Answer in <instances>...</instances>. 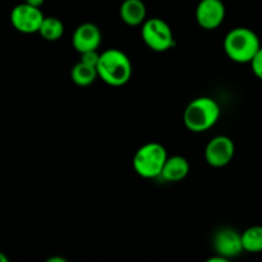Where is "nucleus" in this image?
<instances>
[{
  "instance_id": "2eb2a0df",
  "label": "nucleus",
  "mask_w": 262,
  "mask_h": 262,
  "mask_svg": "<svg viewBox=\"0 0 262 262\" xmlns=\"http://www.w3.org/2000/svg\"><path fill=\"white\" fill-rule=\"evenodd\" d=\"M243 250L250 253L262 252V227L253 225L242 233Z\"/></svg>"
},
{
  "instance_id": "ddd939ff",
  "label": "nucleus",
  "mask_w": 262,
  "mask_h": 262,
  "mask_svg": "<svg viewBox=\"0 0 262 262\" xmlns=\"http://www.w3.org/2000/svg\"><path fill=\"white\" fill-rule=\"evenodd\" d=\"M97 77H99L97 68L89 66V64L82 63V61H78L71 71L72 81H73L77 86L81 87H86L92 84Z\"/></svg>"
},
{
  "instance_id": "dca6fc26",
  "label": "nucleus",
  "mask_w": 262,
  "mask_h": 262,
  "mask_svg": "<svg viewBox=\"0 0 262 262\" xmlns=\"http://www.w3.org/2000/svg\"><path fill=\"white\" fill-rule=\"evenodd\" d=\"M100 60V54L97 50H91V51H86V53L81 54V60L82 63L89 64V66L95 67L97 68V64H99Z\"/></svg>"
},
{
  "instance_id": "6e6552de",
  "label": "nucleus",
  "mask_w": 262,
  "mask_h": 262,
  "mask_svg": "<svg viewBox=\"0 0 262 262\" xmlns=\"http://www.w3.org/2000/svg\"><path fill=\"white\" fill-rule=\"evenodd\" d=\"M227 8L222 0H201L196 8V20L202 30L212 31L223 25Z\"/></svg>"
},
{
  "instance_id": "f3484780",
  "label": "nucleus",
  "mask_w": 262,
  "mask_h": 262,
  "mask_svg": "<svg viewBox=\"0 0 262 262\" xmlns=\"http://www.w3.org/2000/svg\"><path fill=\"white\" fill-rule=\"evenodd\" d=\"M250 64H251V68H252L253 74L262 81V46Z\"/></svg>"
},
{
  "instance_id": "f257e3e1",
  "label": "nucleus",
  "mask_w": 262,
  "mask_h": 262,
  "mask_svg": "<svg viewBox=\"0 0 262 262\" xmlns=\"http://www.w3.org/2000/svg\"><path fill=\"white\" fill-rule=\"evenodd\" d=\"M97 73L99 78L109 86H124L132 78V61L124 51L119 49H109L100 54Z\"/></svg>"
},
{
  "instance_id": "412c9836",
  "label": "nucleus",
  "mask_w": 262,
  "mask_h": 262,
  "mask_svg": "<svg viewBox=\"0 0 262 262\" xmlns=\"http://www.w3.org/2000/svg\"><path fill=\"white\" fill-rule=\"evenodd\" d=\"M0 262H10L9 258H8V256L5 255L4 252H2V251H0Z\"/></svg>"
},
{
  "instance_id": "20e7f679",
  "label": "nucleus",
  "mask_w": 262,
  "mask_h": 262,
  "mask_svg": "<svg viewBox=\"0 0 262 262\" xmlns=\"http://www.w3.org/2000/svg\"><path fill=\"white\" fill-rule=\"evenodd\" d=\"M166 159L168 152L161 143L148 142L136 151L132 165L140 177L145 179H155L160 178Z\"/></svg>"
},
{
  "instance_id": "a211bd4d",
  "label": "nucleus",
  "mask_w": 262,
  "mask_h": 262,
  "mask_svg": "<svg viewBox=\"0 0 262 262\" xmlns=\"http://www.w3.org/2000/svg\"><path fill=\"white\" fill-rule=\"evenodd\" d=\"M204 262H232L230 258H227V257H223V256H212V257H209L207 260H205Z\"/></svg>"
},
{
  "instance_id": "9b49d317",
  "label": "nucleus",
  "mask_w": 262,
  "mask_h": 262,
  "mask_svg": "<svg viewBox=\"0 0 262 262\" xmlns=\"http://www.w3.org/2000/svg\"><path fill=\"white\" fill-rule=\"evenodd\" d=\"M119 15L125 25L136 27L145 23L147 9L142 0H123L119 8Z\"/></svg>"
},
{
  "instance_id": "4468645a",
  "label": "nucleus",
  "mask_w": 262,
  "mask_h": 262,
  "mask_svg": "<svg viewBox=\"0 0 262 262\" xmlns=\"http://www.w3.org/2000/svg\"><path fill=\"white\" fill-rule=\"evenodd\" d=\"M41 37L46 41H58L64 35V25L59 18L56 17H45L38 31Z\"/></svg>"
},
{
  "instance_id": "aec40b11",
  "label": "nucleus",
  "mask_w": 262,
  "mask_h": 262,
  "mask_svg": "<svg viewBox=\"0 0 262 262\" xmlns=\"http://www.w3.org/2000/svg\"><path fill=\"white\" fill-rule=\"evenodd\" d=\"M45 262H69V261L67 260V258L61 257V256H51V257H49Z\"/></svg>"
},
{
  "instance_id": "f8f14e48",
  "label": "nucleus",
  "mask_w": 262,
  "mask_h": 262,
  "mask_svg": "<svg viewBox=\"0 0 262 262\" xmlns=\"http://www.w3.org/2000/svg\"><path fill=\"white\" fill-rule=\"evenodd\" d=\"M189 166L188 160L181 155H174L168 156L164 165L163 171H161L160 178L164 179L165 182H181L188 176L189 173Z\"/></svg>"
},
{
  "instance_id": "7ed1b4c3",
  "label": "nucleus",
  "mask_w": 262,
  "mask_h": 262,
  "mask_svg": "<svg viewBox=\"0 0 262 262\" xmlns=\"http://www.w3.org/2000/svg\"><path fill=\"white\" fill-rule=\"evenodd\" d=\"M220 118V106L212 97L201 96L192 100L183 113V123L188 130L202 133L214 127Z\"/></svg>"
},
{
  "instance_id": "0eeeda50",
  "label": "nucleus",
  "mask_w": 262,
  "mask_h": 262,
  "mask_svg": "<svg viewBox=\"0 0 262 262\" xmlns=\"http://www.w3.org/2000/svg\"><path fill=\"white\" fill-rule=\"evenodd\" d=\"M234 154V142L228 136H216V137L211 138L205 148L206 163L212 168L227 166L233 160Z\"/></svg>"
},
{
  "instance_id": "1a4fd4ad",
  "label": "nucleus",
  "mask_w": 262,
  "mask_h": 262,
  "mask_svg": "<svg viewBox=\"0 0 262 262\" xmlns=\"http://www.w3.org/2000/svg\"><path fill=\"white\" fill-rule=\"evenodd\" d=\"M212 247L217 256L234 258L243 252L242 233L233 228H222L216 230L212 238Z\"/></svg>"
},
{
  "instance_id": "423d86ee",
  "label": "nucleus",
  "mask_w": 262,
  "mask_h": 262,
  "mask_svg": "<svg viewBox=\"0 0 262 262\" xmlns=\"http://www.w3.org/2000/svg\"><path fill=\"white\" fill-rule=\"evenodd\" d=\"M43 13L41 12L40 8L32 7L26 3L15 5L10 12V23L13 28L20 33H38L41 25L43 22Z\"/></svg>"
},
{
  "instance_id": "39448f33",
  "label": "nucleus",
  "mask_w": 262,
  "mask_h": 262,
  "mask_svg": "<svg viewBox=\"0 0 262 262\" xmlns=\"http://www.w3.org/2000/svg\"><path fill=\"white\" fill-rule=\"evenodd\" d=\"M141 36L146 46L156 53H164L176 46V38L170 26L161 18L146 19L141 28Z\"/></svg>"
},
{
  "instance_id": "f03ea898",
  "label": "nucleus",
  "mask_w": 262,
  "mask_h": 262,
  "mask_svg": "<svg viewBox=\"0 0 262 262\" xmlns=\"http://www.w3.org/2000/svg\"><path fill=\"white\" fill-rule=\"evenodd\" d=\"M261 48L257 33L247 27H235L224 38V51L228 58L238 64H250Z\"/></svg>"
},
{
  "instance_id": "6ab92c4d",
  "label": "nucleus",
  "mask_w": 262,
  "mask_h": 262,
  "mask_svg": "<svg viewBox=\"0 0 262 262\" xmlns=\"http://www.w3.org/2000/svg\"><path fill=\"white\" fill-rule=\"evenodd\" d=\"M25 3L28 5H32V7L41 8L43 3H45V0H25Z\"/></svg>"
},
{
  "instance_id": "9d476101",
  "label": "nucleus",
  "mask_w": 262,
  "mask_h": 262,
  "mask_svg": "<svg viewBox=\"0 0 262 262\" xmlns=\"http://www.w3.org/2000/svg\"><path fill=\"white\" fill-rule=\"evenodd\" d=\"M102 35L100 28L95 23H82L74 30L72 43L77 53L82 54L86 51L97 50L101 45Z\"/></svg>"
}]
</instances>
